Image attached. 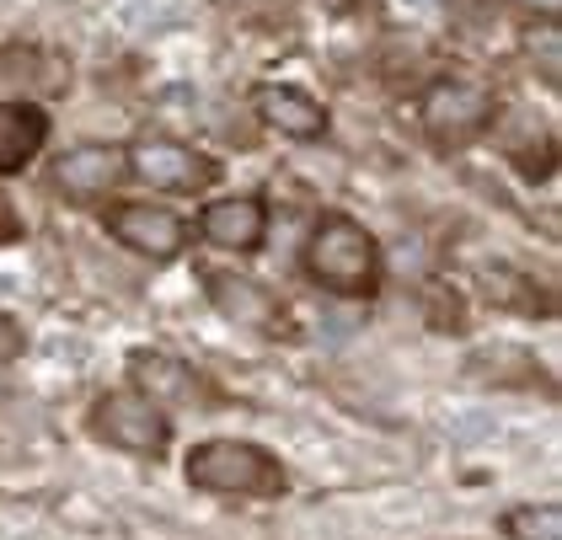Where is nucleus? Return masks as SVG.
<instances>
[{
  "mask_svg": "<svg viewBox=\"0 0 562 540\" xmlns=\"http://www.w3.org/2000/svg\"><path fill=\"white\" fill-rule=\"evenodd\" d=\"M305 273H311V284H322L338 300H370L381 290V247L359 220L322 214L305 241Z\"/></svg>",
  "mask_w": 562,
  "mask_h": 540,
  "instance_id": "obj_1",
  "label": "nucleus"
},
{
  "mask_svg": "<svg viewBox=\"0 0 562 540\" xmlns=\"http://www.w3.org/2000/svg\"><path fill=\"white\" fill-rule=\"evenodd\" d=\"M188 482L215 498H279L290 476L258 439H204L188 455Z\"/></svg>",
  "mask_w": 562,
  "mask_h": 540,
  "instance_id": "obj_2",
  "label": "nucleus"
},
{
  "mask_svg": "<svg viewBox=\"0 0 562 540\" xmlns=\"http://www.w3.org/2000/svg\"><path fill=\"white\" fill-rule=\"evenodd\" d=\"M493 119H498V97L482 81H461V76L434 81L429 91H424V102H418V124H424V134L439 139V145H467V139H476Z\"/></svg>",
  "mask_w": 562,
  "mask_h": 540,
  "instance_id": "obj_3",
  "label": "nucleus"
},
{
  "mask_svg": "<svg viewBox=\"0 0 562 540\" xmlns=\"http://www.w3.org/2000/svg\"><path fill=\"white\" fill-rule=\"evenodd\" d=\"M91 434L124 455H145L161 460L167 455V439H172V423L156 413V402H139V396H102L91 407Z\"/></svg>",
  "mask_w": 562,
  "mask_h": 540,
  "instance_id": "obj_4",
  "label": "nucleus"
},
{
  "mask_svg": "<svg viewBox=\"0 0 562 540\" xmlns=\"http://www.w3.org/2000/svg\"><path fill=\"white\" fill-rule=\"evenodd\" d=\"M130 171L145 182V188L177 193V199L204 193V188H215L220 182L215 156H204V150H193V145H177V139H145V145H134Z\"/></svg>",
  "mask_w": 562,
  "mask_h": 540,
  "instance_id": "obj_5",
  "label": "nucleus"
},
{
  "mask_svg": "<svg viewBox=\"0 0 562 540\" xmlns=\"http://www.w3.org/2000/svg\"><path fill=\"white\" fill-rule=\"evenodd\" d=\"M204 294H210V305H215L220 316L236 322V327H252V333H268V337L290 333V311H284V300L268 290V284L247 279V273L204 268Z\"/></svg>",
  "mask_w": 562,
  "mask_h": 540,
  "instance_id": "obj_6",
  "label": "nucleus"
},
{
  "mask_svg": "<svg viewBox=\"0 0 562 540\" xmlns=\"http://www.w3.org/2000/svg\"><path fill=\"white\" fill-rule=\"evenodd\" d=\"M124 171H130V156L119 145H76L48 167V188L70 204H91V199H108Z\"/></svg>",
  "mask_w": 562,
  "mask_h": 540,
  "instance_id": "obj_7",
  "label": "nucleus"
},
{
  "mask_svg": "<svg viewBox=\"0 0 562 540\" xmlns=\"http://www.w3.org/2000/svg\"><path fill=\"white\" fill-rule=\"evenodd\" d=\"M108 230H113V241H124L150 262H172L188 247V220H177L172 209L161 204H113L108 209Z\"/></svg>",
  "mask_w": 562,
  "mask_h": 540,
  "instance_id": "obj_8",
  "label": "nucleus"
},
{
  "mask_svg": "<svg viewBox=\"0 0 562 540\" xmlns=\"http://www.w3.org/2000/svg\"><path fill=\"white\" fill-rule=\"evenodd\" d=\"M268 230V199L262 193H231L199 214V236L220 251H258Z\"/></svg>",
  "mask_w": 562,
  "mask_h": 540,
  "instance_id": "obj_9",
  "label": "nucleus"
},
{
  "mask_svg": "<svg viewBox=\"0 0 562 540\" xmlns=\"http://www.w3.org/2000/svg\"><path fill=\"white\" fill-rule=\"evenodd\" d=\"M252 108H258V119L273 134H284V139H295V145H311V139H322L327 134V108L301 91V86H284V81H262L252 91Z\"/></svg>",
  "mask_w": 562,
  "mask_h": 540,
  "instance_id": "obj_10",
  "label": "nucleus"
},
{
  "mask_svg": "<svg viewBox=\"0 0 562 540\" xmlns=\"http://www.w3.org/2000/svg\"><path fill=\"white\" fill-rule=\"evenodd\" d=\"M48 139V113L38 102H0V177L22 171Z\"/></svg>",
  "mask_w": 562,
  "mask_h": 540,
  "instance_id": "obj_11",
  "label": "nucleus"
},
{
  "mask_svg": "<svg viewBox=\"0 0 562 540\" xmlns=\"http://www.w3.org/2000/svg\"><path fill=\"white\" fill-rule=\"evenodd\" d=\"M130 380L150 402H188L193 407V396H199V374L188 370L182 359H172V353H156V348H139L134 353Z\"/></svg>",
  "mask_w": 562,
  "mask_h": 540,
  "instance_id": "obj_12",
  "label": "nucleus"
},
{
  "mask_svg": "<svg viewBox=\"0 0 562 540\" xmlns=\"http://www.w3.org/2000/svg\"><path fill=\"white\" fill-rule=\"evenodd\" d=\"M504 536L509 540H562L558 503H519L504 514Z\"/></svg>",
  "mask_w": 562,
  "mask_h": 540,
  "instance_id": "obj_13",
  "label": "nucleus"
},
{
  "mask_svg": "<svg viewBox=\"0 0 562 540\" xmlns=\"http://www.w3.org/2000/svg\"><path fill=\"white\" fill-rule=\"evenodd\" d=\"M482 294L493 300V305H504V311H536V290H530V279L509 268V262H493V268H482Z\"/></svg>",
  "mask_w": 562,
  "mask_h": 540,
  "instance_id": "obj_14",
  "label": "nucleus"
},
{
  "mask_svg": "<svg viewBox=\"0 0 562 540\" xmlns=\"http://www.w3.org/2000/svg\"><path fill=\"white\" fill-rule=\"evenodd\" d=\"M525 48H530V65H541V81L547 86H558L562 81V33H558V22H541V27H530L525 33Z\"/></svg>",
  "mask_w": 562,
  "mask_h": 540,
  "instance_id": "obj_15",
  "label": "nucleus"
},
{
  "mask_svg": "<svg viewBox=\"0 0 562 540\" xmlns=\"http://www.w3.org/2000/svg\"><path fill=\"white\" fill-rule=\"evenodd\" d=\"M11 359H22V327L0 311V364H11Z\"/></svg>",
  "mask_w": 562,
  "mask_h": 540,
  "instance_id": "obj_16",
  "label": "nucleus"
},
{
  "mask_svg": "<svg viewBox=\"0 0 562 540\" xmlns=\"http://www.w3.org/2000/svg\"><path fill=\"white\" fill-rule=\"evenodd\" d=\"M295 5H311V11H322V16H344L353 0H295Z\"/></svg>",
  "mask_w": 562,
  "mask_h": 540,
  "instance_id": "obj_17",
  "label": "nucleus"
},
{
  "mask_svg": "<svg viewBox=\"0 0 562 540\" xmlns=\"http://www.w3.org/2000/svg\"><path fill=\"white\" fill-rule=\"evenodd\" d=\"M16 230H22V225H16V220H11V209L0 204V241H11V236H16Z\"/></svg>",
  "mask_w": 562,
  "mask_h": 540,
  "instance_id": "obj_18",
  "label": "nucleus"
},
{
  "mask_svg": "<svg viewBox=\"0 0 562 540\" xmlns=\"http://www.w3.org/2000/svg\"><path fill=\"white\" fill-rule=\"evenodd\" d=\"M525 5H541V11H547V16H552V11H558L562 0H525Z\"/></svg>",
  "mask_w": 562,
  "mask_h": 540,
  "instance_id": "obj_19",
  "label": "nucleus"
}]
</instances>
